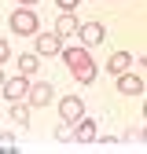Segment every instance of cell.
I'll return each instance as SVG.
<instances>
[{
	"label": "cell",
	"mask_w": 147,
	"mask_h": 154,
	"mask_svg": "<svg viewBox=\"0 0 147 154\" xmlns=\"http://www.w3.org/2000/svg\"><path fill=\"white\" fill-rule=\"evenodd\" d=\"M8 59H11V48H8L4 37H0V63H8Z\"/></svg>",
	"instance_id": "cell-15"
},
{
	"label": "cell",
	"mask_w": 147,
	"mask_h": 154,
	"mask_svg": "<svg viewBox=\"0 0 147 154\" xmlns=\"http://www.w3.org/2000/svg\"><path fill=\"white\" fill-rule=\"evenodd\" d=\"M55 99V88L48 85V81H41V85H30V95H26V103L30 106H48Z\"/></svg>",
	"instance_id": "cell-5"
},
{
	"label": "cell",
	"mask_w": 147,
	"mask_h": 154,
	"mask_svg": "<svg viewBox=\"0 0 147 154\" xmlns=\"http://www.w3.org/2000/svg\"><path fill=\"white\" fill-rule=\"evenodd\" d=\"M0 143H4V147H8V143H15V132H0Z\"/></svg>",
	"instance_id": "cell-17"
},
{
	"label": "cell",
	"mask_w": 147,
	"mask_h": 154,
	"mask_svg": "<svg viewBox=\"0 0 147 154\" xmlns=\"http://www.w3.org/2000/svg\"><path fill=\"white\" fill-rule=\"evenodd\" d=\"M74 140H77V143H92V140H96V121L81 118L77 125H74Z\"/></svg>",
	"instance_id": "cell-10"
},
{
	"label": "cell",
	"mask_w": 147,
	"mask_h": 154,
	"mask_svg": "<svg viewBox=\"0 0 147 154\" xmlns=\"http://www.w3.org/2000/svg\"><path fill=\"white\" fill-rule=\"evenodd\" d=\"M118 92L121 95H143V77L140 73H118Z\"/></svg>",
	"instance_id": "cell-6"
},
{
	"label": "cell",
	"mask_w": 147,
	"mask_h": 154,
	"mask_svg": "<svg viewBox=\"0 0 147 154\" xmlns=\"http://www.w3.org/2000/svg\"><path fill=\"white\" fill-rule=\"evenodd\" d=\"M55 4H59L63 11H74V8H77V4H81V0H55Z\"/></svg>",
	"instance_id": "cell-16"
},
{
	"label": "cell",
	"mask_w": 147,
	"mask_h": 154,
	"mask_svg": "<svg viewBox=\"0 0 147 154\" xmlns=\"http://www.w3.org/2000/svg\"><path fill=\"white\" fill-rule=\"evenodd\" d=\"M18 4H26V8H30V4H37V0H18Z\"/></svg>",
	"instance_id": "cell-18"
},
{
	"label": "cell",
	"mask_w": 147,
	"mask_h": 154,
	"mask_svg": "<svg viewBox=\"0 0 147 154\" xmlns=\"http://www.w3.org/2000/svg\"><path fill=\"white\" fill-rule=\"evenodd\" d=\"M77 33H81V41H85L88 48H92V44H103V37H107L103 22H85V26H81Z\"/></svg>",
	"instance_id": "cell-7"
},
{
	"label": "cell",
	"mask_w": 147,
	"mask_h": 154,
	"mask_svg": "<svg viewBox=\"0 0 147 154\" xmlns=\"http://www.w3.org/2000/svg\"><path fill=\"white\" fill-rule=\"evenodd\" d=\"M59 118L70 121V125H77L85 118V103L77 99V95H66V99H59Z\"/></svg>",
	"instance_id": "cell-4"
},
{
	"label": "cell",
	"mask_w": 147,
	"mask_h": 154,
	"mask_svg": "<svg viewBox=\"0 0 147 154\" xmlns=\"http://www.w3.org/2000/svg\"><path fill=\"white\" fill-rule=\"evenodd\" d=\"M37 70H41V55H37V51L18 55V73H22V77H33Z\"/></svg>",
	"instance_id": "cell-12"
},
{
	"label": "cell",
	"mask_w": 147,
	"mask_h": 154,
	"mask_svg": "<svg viewBox=\"0 0 147 154\" xmlns=\"http://www.w3.org/2000/svg\"><path fill=\"white\" fill-rule=\"evenodd\" d=\"M11 29L18 33V37H33L37 29H41V22H37V15L30 11V8H18V11H11Z\"/></svg>",
	"instance_id": "cell-2"
},
{
	"label": "cell",
	"mask_w": 147,
	"mask_h": 154,
	"mask_svg": "<svg viewBox=\"0 0 147 154\" xmlns=\"http://www.w3.org/2000/svg\"><path fill=\"white\" fill-rule=\"evenodd\" d=\"M107 70L110 73H129V70H133V55H129V51H114L107 59Z\"/></svg>",
	"instance_id": "cell-9"
},
{
	"label": "cell",
	"mask_w": 147,
	"mask_h": 154,
	"mask_svg": "<svg viewBox=\"0 0 147 154\" xmlns=\"http://www.w3.org/2000/svg\"><path fill=\"white\" fill-rule=\"evenodd\" d=\"M55 140H59V143H70V140H74V125H70V121H63L59 128H55Z\"/></svg>",
	"instance_id": "cell-14"
},
{
	"label": "cell",
	"mask_w": 147,
	"mask_h": 154,
	"mask_svg": "<svg viewBox=\"0 0 147 154\" xmlns=\"http://www.w3.org/2000/svg\"><path fill=\"white\" fill-rule=\"evenodd\" d=\"M37 37V55H59V37L55 33H33Z\"/></svg>",
	"instance_id": "cell-8"
},
{
	"label": "cell",
	"mask_w": 147,
	"mask_h": 154,
	"mask_svg": "<svg viewBox=\"0 0 147 154\" xmlns=\"http://www.w3.org/2000/svg\"><path fill=\"white\" fill-rule=\"evenodd\" d=\"M0 85H4V73H0Z\"/></svg>",
	"instance_id": "cell-19"
},
{
	"label": "cell",
	"mask_w": 147,
	"mask_h": 154,
	"mask_svg": "<svg viewBox=\"0 0 147 154\" xmlns=\"http://www.w3.org/2000/svg\"><path fill=\"white\" fill-rule=\"evenodd\" d=\"M0 92H4L8 103H26V95H30V81H26L22 73H18V77H8V81L0 85Z\"/></svg>",
	"instance_id": "cell-3"
},
{
	"label": "cell",
	"mask_w": 147,
	"mask_h": 154,
	"mask_svg": "<svg viewBox=\"0 0 147 154\" xmlns=\"http://www.w3.org/2000/svg\"><path fill=\"white\" fill-rule=\"evenodd\" d=\"M11 118H15L18 128H30V110H26V103H11Z\"/></svg>",
	"instance_id": "cell-13"
},
{
	"label": "cell",
	"mask_w": 147,
	"mask_h": 154,
	"mask_svg": "<svg viewBox=\"0 0 147 154\" xmlns=\"http://www.w3.org/2000/svg\"><path fill=\"white\" fill-rule=\"evenodd\" d=\"M77 29H81V22L74 15H59V22H55V37H59V41L63 37H77Z\"/></svg>",
	"instance_id": "cell-11"
},
{
	"label": "cell",
	"mask_w": 147,
	"mask_h": 154,
	"mask_svg": "<svg viewBox=\"0 0 147 154\" xmlns=\"http://www.w3.org/2000/svg\"><path fill=\"white\" fill-rule=\"evenodd\" d=\"M63 63L74 73V81H81V85H92V81H96V59L88 55V48H66L63 51Z\"/></svg>",
	"instance_id": "cell-1"
}]
</instances>
